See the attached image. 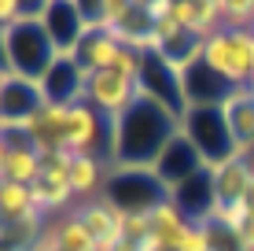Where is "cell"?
Wrapping results in <instances>:
<instances>
[{"label": "cell", "mask_w": 254, "mask_h": 251, "mask_svg": "<svg viewBox=\"0 0 254 251\" xmlns=\"http://www.w3.org/2000/svg\"><path fill=\"white\" fill-rule=\"evenodd\" d=\"M0 214H4V222H37V218H45L37 200H33V188L15 185V181H0Z\"/></svg>", "instance_id": "obj_22"}, {"label": "cell", "mask_w": 254, "mask_h": 251, "mask_svg": "<svg viewBox=\"0 0 254 251\" xmlns=\"http://www.w3.org/2000/svg\"><path fill=\"white\" fill-rule=\"evenodd\" d=\"M254 177V163L251 159H232L225 167L214 170V192H217V211H229V207H240L243 196H247V185Z\"/></svg>", "instance_id": "obj_20"}, {"label": "cell", "mask_w": 254, "mask_h": 251, "mask_svg": "<svg viewBox=\"0 0 254 251\" xmlns=\"http://www.w3.org/2000/svg\"><path fill=\"white\" fill-rule=\"evenodd\" d=\"M85 100H89L100 115L118 118V115H126V111L140 100V82H133V78H126V74H118L115 67H111V71H100V74L89 78Z\"/></svg>", "instance_id": "obj_9"}, {"label": "cell", "mask_w": 254, "mask_h": 251, "mask_svg": "<svg viewBox=\"0 0 254 251\" xmlns=\"http://www.w3.org/2000/svg\"><path fill=\"white\" fill-rule=\"evenodd\" d=\"M181 133V118L159 100L140 96L126 115L115 118V159L111 170H151L162 148Z\"/></svg>", "instance_id": "obj_1"}, {"label": "cell", "mask_w": 254, "mask_h": 251, "mask_svg": "<svg viewBox=\"0 0 254 251\" xmlns=\"http://www.w3.org/2000/svg\"><path fill=\"white\" fill-rule=\"evenodd\" d=\"M214 218H221L225 226H229L236 237H240V244L247 248V251H254V218H251V214H243V207H229V211H217Z\"/></svg>", "instance_id": "obj_25"}, {"label": "cell", "mask_w": 254, "mask_h": 251, "mask_svg": "<svg viewBox=\"0 0 254 251\" xmlns=\"http://www.w3.org/2000/svg\"><path fill=\"white\" fill-rule=\"evenodd\" d=\"M0 37V74H15L26 82H41L59 52L52 48L41 19H26L15 26H4Z\"/></svg>", "instance_id": "obj_2"}, {"label": "cell", "mask_w": 254, "mask_h": 251, "mask_svg": "<svg viewBox=\"0 0 254 251\" xmlns=\"http://www.w3.org/2000/svg\"><path fill=\"white\" fill-rule=\"evenodd\" d=\"M243 214H251V218H254V177H251V185H247V196H243Z\"/></svg>", "instance_id": "obj_26"}, {"label": "cell", "mask_w": 254, "mask_h": 251, "mask_svg": "<svg viewBox=\"0 0 254 251\" xmlns=\"http://www.w3.org/2000/svg\"><path fill=\"white\" fill-rule=\"evenodd\" d=\"M170 200L177 203V211L188 222L203 226L217 214V192H214V170H199L195 177H188L185 185H177L170 192Z\"/></svg>", "instance_id": "obj_16"}, {"label": "cell", "mask_w": 254, "mask_h": 251, "mask_svg": "<svg viewBox=\"0 0 254 251\" xmlns=\"http://www.w3.org/2000/svg\"><path fill=\"white\" fill-rule=\"evenodd\" d=\"M52 229H56V244L59 251H100L92 240V233L85 229V222L77 218L74 211L66 218H52Z\"/></svg>", "instance_id": "obj_23"}, {"label": "cell", "mask_w": 254, "mask_h": 251, "mask_svg": "<svg viewBox=\"0 0 254 251\" xmlns=\"http://www.w3.org/2000/svg\"><path fill=\"white\" fill-rule=\"evenodd\" d=\"M225 30H254V0H221Z\"/></svg>", "instance_id": "obj_24"}, {"label": "cell", "mask_w": 254, "mask_h": 251, "mask_svg": "<svg viewBox=\"0 0 254 251\" xmlns=\"http://www.w3.org/2000/svg\"><path fill=\"white\" fill-rule=\"evenodd\" d=\"M74 214L85 222V229L92 233V240H96L100 251H115L122 240H126V211H118L107 196H96V200L77 203Z\"/></svg>", "instance_id": "obj_13"}, {"label": "cell", "mask_w": 254, "mask_h": 251, "mask_svg": "<svg viewBox=\"0 0 254 251\" xmlns=\"http://www.w3.org/2000/svg\"><path fill=\"white\" fill-rule=\"evenodd\" d=\"M181 133L195 144V152L203 155L210 170L225 167L232 159H251L243 148H236L225 107H188V115L181 118Z\"/></svg>", "instance_id": "obj_3"}, {"label": "cell", "mask_w": 254, "mask_h": 251, "mask_svg": "<svg viewBox=\"0 0 254 251\" xmlns=\"http://www.w3.org/2000/svg\"><path fill=\"white\" fill-rule=\"evenodd\" d=\"M33 200H37L41 214L52 218L56 211H74V188H70V155H45V167H41L37 181H33Z\"/></svg>", "instance_id": "obj_7"}, {"label": "cell", "mask_w": 254, "mask_h": 251, "mask_svg": "<svg viewBox=\"0 0 254 251\" xmlns=\"http://www.w3.org/2000/svg\"><path fill=\"white\" fill-rule=\"evenodd\" d=\"M140 96L159 100L162 107H170L177 118L188 115L185 85H181V71L173 63H166L159 52H140Z\"/></svg>", "instance_id": "obj_6"}, {"label": "cell", "mask_w": 254, "mask_h": 251, "mask_svg": "<svg viewBox=\"0 0 254 251\" xmlns=\"http://www.w3.org/2000/svg\"><path fill=\"white\" fill-rule=\"evenodd\" d=\"M103 196L126 214H151L159 203L170 200V192L155 177V170H111Z\"/></svg>", "instance_id": "obj_5"}, {"label": "cell", "mask_w": 254, "mask_h": 251, "mask_svg": "<svg viewBox=\"0 0 254 251\" xmlns=\"http://www.w3.org/2000/svg\"><path fill=\"white\" fill-rule=\"evenodd\" d=\"M225 118H229L236 148L254 155V89H236V96L225 103Z\"/></svg>", "instance_id": "obj_21"}, {"label": "cell", "mask_w": 254, "mask_h": 251, "mask_svg": "<svg viewBox=\"0 0 254 251\" xmlns=\"http://www.w3.org/2000/svg\"><path fill=\"white\" fill-rule=\"evenodd\" d=\"M41 167H45V155L22 129H0V181L33 185Z\"/></svg>", "instance_id": "obj_8"}, {"label": "cell", "mask_w": 254, "mask_h": 251, "mask_svg": "<svg viewBox=\"0 0 254 251\" xmlns=\"http://www.w3.org/2000/svg\"><path fill=\"white\" fill-rule=\"evenodd\" d=\"M85 89H89V78L81 74V67L74 63V56H56V63L41 78V92H45V100L56 103V107L85 103Z\"/></svg>", "instance_id": "obj_15"}, {"label": "cell", "mask_w": 254, "mask_h": 251, "mask_svg": "<svg viewBox=\"0 0 254 251\" xmlns=\"http://www.w3.org/2000/svg\"><path fill=\"white\" fill-rule=\"evenodd\" d=\"M122 41L115 37V30H107V26H89L81 37V45L74 48V63L81 67L85 78L100 74V71H111L115 67V59L122 56Z\"/></svg>", "instance_id": "obj_17"}, {"label": "cell", "mask_w": 254, "mask_h": 251, "mask_svg": "<svg viewBox=\"0 0 254 251\" xmlns=\"http://www.w3.org/2000/svg\"><path fill=\"white\" fill-rule=\"evenodd\" d=\"M45 92L41 82H26L15 74H0V129H15L26 118H33L45 107Z\"/></svg>", "instance_id": "obj_11"}, {"label": "cell", "mask_w": 254, "mask_h": 251, "mask_svg": "<svg viewBox=\"0 0 254 251\" xmlns=\"http://www.w3.org/2000/svg\"><path fill=\"white\" fill-rule=\"evenodd\" d=\"M107 177H111V163L107 159H96V155H70V188H74L77 203L103 196Z\"/></svg>", "instance_id": "obj_18"}, {"label": "cell", "mask_w": 254, "mask_h": 251, "mask_svg": "<svg viewBox=\"0 0 254 251\" xmlns=\"http://www.w3.org/2000/svg\"><path fill=\"white\" fill-rule=\"evenodd\" d=\"M181 85H185L188 107H225V103L236 96V85L229 82V78L217 74L203 56L181 71Z\"/></svg>", "instance_id": "obj_10"}, {"label": "cell", "mask_w": 254, "mask_h": 251, "mask_svg": "<svg viewBox=\"0 0 254 251\" xmlns=\"http://www.w3.org/2000/svg\"><path fill=\"white\" fill-rule=\"evenodd\" d=\"M170 15L203 41L221 30V0H170Z\"/></svg>", "instance_id": "obj_19"}, {"label": "cell", "mask_w": 254, "mask_h": 251, "mask_svg": "<svg viewBox=\"0 0 254 251\" xmlns=\"http://www.w3.org/2000/svg\"><path fill=\"white\" fill-rule=\"evenodd\" d=\"M203 59L236 89L254 85V30H214L203 41Z\"/></svg>", "instance_id": "obj_4"}, {"label": "cell", "mask_w": 254, "mask_h": 251, "mask_svg": "<svg viewBox=\"0 0 254 251\" xmlns=\"http://www.w3.org/2000/svg\"><path fill=\"white\" fill-rule=\"evenodd\" d=\"M251 89H254V85H251Z\"/></svg>", "instance_id": "obj_27"}, {"label": "cell", "mask_w": 254, "mask_h": 251, "mask_svg": "<svg viewBox=\"0 0 254 251\" xmlns=\"http://www.w3.org/2000/svg\"><path fill=\"white\" fill-rule=\"evenodd\" d=\"M41 26H45L52 48L59 56H74V48L81 45L85 37V19H81V4L77 0H48L45 15H41Z\"/></svg>", "instance_id": "obj_12"}, {"label": "cell", "mask_w": 254, "mask_h": 251, "mask_svg": "<svg viewBox=\"0 0 254 251\" xmlns=\"http://www.w3.org/2000/svg\"><path fill=\"white\" fill-rule=\"evenodd\" d=\"M151 170H155V177L166 185V192H173L177 185H185L188 177H195L199 170H210V167L203 163V155L195 152V144H191L185 133H177V137L162 148L159 163H155Z\"/></svg>", "instance_id": "obj_14"}]
</instances>
